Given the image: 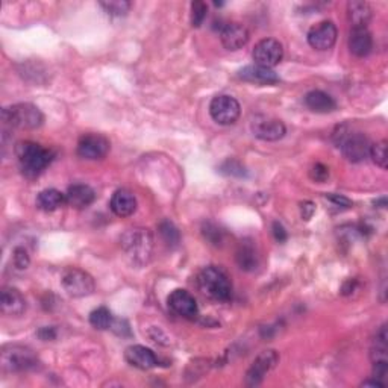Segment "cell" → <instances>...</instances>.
Returning <instances> with one entry per match:
<instances>
[{
    "label": "cell",
    "mask_w": 388,
    "mask_h": 388,
    "mask_svg": "<svg viewBox=\"0 0 388 388\" xmlns=\"http://www.w3.org/2000/svg\"><path fill=\"white\" fill-rule=\"evenodd\" d=\"M310 178L312 181L319 182V184H323V182L329 178V168L323 164H320V163L314 164L312 168L310 170Z\"/></svg>",
    "instance_id": "cell-34"
},
{
    "label": "cell",
    "mask_w": 388,
    "mask_h": 388,
    "mask_svg": "<svg viewBox=\"0 0 388 388\" xmlns=\"http://www.w3.org/2000/svg\"><path fill=\"white\" fill-rule=\"evenodd\" d=\"M168 306L178 314V316L193 320L199 316V308H197L196 299L190 295L187 290H174L168 296Z\"/></svg>",
    "instance_id": "cell-14"
},
{
    "label": "cell",
    "mask_w": 388,
    "mask_h": 388,
    "mask_svg": "<svg viewBox=\"0 0 388 388\" xmlns=\"http://www.w3.org/2000/svg\"><path fill=\"white\" fill-rule=\"evenodd\" d=\"M122 249L135 266L148 264L153 251V237L149 229L130 228L122 236Z\"/></svg>",
    "instance_id": "cell-2"
},
{
    "label": "cell",
    "mask_w": 388,
    "mask_h": 388,
    "mask_svg": "<svg viewBox=\"0 0 388 388\" xmlns=\"http://www.w3.org/2000/svg\"><path fill=\"white\" fill-rule=\"evenodd\" d=\"M100 6L105 10L108 16L123 17L129 12L133 5H130V2H126V0H106V2H100Z\"/></svg>",
    "instance_id": "cell-29"
},
{
    "label": "cell",
    "mask_w": 388,
    "mask_h": 388,
    "mask_svg": "<svg viewBox=\"0 0 388 388\" xmlns=\"http://www.w3.org/2000/svg\"><path fill=\"white\" fill-rule=\"evenodd\" d=\"M300 211H302L304 220H310L314 212H316V207H314L312 202H304L300 205Z\"/></svg>",
    "instance_id": "cell-39"
},
{
    "label": "cell",
    "mask_w": 388,
    "mask_h": 388,
    "mask_svg": "<svg viewBox=\"0 0 388 388\" xmlns=\"http://www.w3.org/2000/svg\"><path fill=\"white\" fill-rule=\"evenodd\" d=\"M61 284L70 297H87L93 295L94 290H96L93 276L78 267L64 270Z\"/></svg>",
    "instance_id": "cell-6"
},
{
    "label": "cell",
    "mask_w": 388,
    "mask_h": 388,
    "mask_svg": "<svg viewBox=\"0 0 388 388\" xmlns=\"http://www.w3.org/2000/svg\"><path fill=\"white\" fill-rule=\"evenodd\" d=\"M238 76L247 80V82L252 84H260V85H272L279 82V76L272 69H266L261 67V65H247V67L241 69Z\"/></svg>",
    "instance_id": "cell-20"
},
{
    "label": "cell",
    "mask_w": 388,
    "mask_h": 388,
    "mask_svg": "<svg viewBox=\"0 0 388 388\" xmlns=\"http://www.w3.org/2000/svg\"><path fill=\"white\" fill-rule=\"evenodd\" d=\"M349 20L352 27H367L372 20V8L365 2H349L347 3Z\"/></svg>",
    "instance_id": "cell-23"
},
{
    "label": "cell",
    "mask_w": 388,
    "mask_h": 388,
    "mask_svg": "<svg viewBox=\"0 0 388 388\" xmlns=\"http://www.w3.org/2000/svg\"><path fill=\"white\" fill-rule=\"evenodd\" d=\"M16 153L19 158V163L21 167L25 176L27 178H36L43 170L52 163L54 152L49 150L43 146L32 143V141H23L16 148Z\"/></svg>",
    "instance_id": "cell-1"
},
{
    "label": "cell",
    "mask_w": 388,
    "mask_h": 388,
    "mask_svg": "<svg viewBox=\"0 0 388 388\" xmlns=\"http://www.w3.org/2000/svg\"><path fill=\"white\" fill-rule=\"evenodd\" d=\"M237 264L240 266L241 270H246V272H252L260 264L258 253H256L255 247L252 244H241L236 255Z\"/></svg>",
    "instance_id": "cell-25"
},
{
    "label": "cell",
    "mask_w": 388,
    "mask_h": 388,
    "mask_svg": "<svg viewBox=\"0 0 388 388\" xmlns=\"http://www.w3.org/2000/svg\"><path fill=\"white\" fill-rule=\"evenodd\" d=\"M241 108L237 99H233L231 96H217L211 100L209 105V114L214 122L218 124H223V126H229L233 124L240 117Z\"/></svg>",
    "instance_id": "cell-7"
},
{
    "label": "cell",
    "mask_w": 388,
    "mask_h": 388,
    "mask_svg": "<svg viewBox=\"0 0 388 388\" xmlns=\"http://www.w3.org/2000/svg\"><path fill=\"white\" fill-rule=\"evenodd\" d=\"M252 133L256 138L264 141H277L287 133L285 129V124L277 120V119H272V117H255L252 122Z\"/></svg>",
    "instance_id": "cell-12"
},
{
    "label": "cell",
    "mask_w": 388,
    "mask_h": 388,
    "mask_svg": "<svg viewBox=\"0 0 388 388\" xmlns=\"http://www.w3.org/2000/svg\"><path fill=\"white\" fill-rule=\"evenodd\" d=\"M339 144L343 150V155L346 157L350 163H360V161L367 158L372 146L369 138L360 133L344 135Z\"/></svg>",
    "instance_id": "cell-10"
},
{
    "label": "cell",
    "mask_w": 388,
    "mask_h": 388,
    "mask_svg": "<svg viewBox=\"0 0 388 388\" xmlns=\"http://www.w3.org/2000/svg\"><path fill=\"white\" fill-rule=\"evenodd\" d=\"M65 203V194L58 192L55 188H47L36 197V207L43 211H55Z\"/></svg>",
    "instance_id": "cell-24"
},
{
    "label": "cell",
    "mask_w": 388,
    "mask_h": 388,
    "mask_svg": "<svg viewBox=\"0 0 388 388\" xmlns=\"http://www.w3.org/2000/svg\"><path fill=\"white\" fill-rule=\"evenodd\" d=\"M38 336H40V339H41L43 341H50V340H54L55 336H56L55 328H49V326L41 328L40 331H38Z\"/></svg>",
    "instance_id": "cell-40"
},
{
    "label": "cell",
    "mask_w": 388,
    "mask_h": 388,
    "mask_svg": "<svg viewBox=\"0 0 388 388\" xmlns=\"http://www.w3.org/2000/svg\"><path fill=\"white\" fill-rule=\"evenodd\" d=\"M197 284L205 296L217 302H228L232 297L231 279L220 267H205L197 276Z\"/></svg>",
    "instance_id": "cell-3"
},
{
    "label": "cell",
    "mask_w": 388,
    "mask_h": 388,
    "mask_svg": "<svg viewBox=\"0 0 388 388\" xmlns=\"http://www.w3.org/2000/svg\"><path fill=\"white\" fill-rule=\"evenodd\" d=\"M207 14H208V6L202 0H194L192 3V25L194 27H199L203 20L207 19Z\"/></svg>",
    "instance_id": "cell-31"
},
{
    "label": "cell",
    "mask_w": 388,
    "mask_h": 388,
    "mask_svg": "<svg viewBox=\"0 0 388 388\" xmlns=\"http://www.w3.org/2000/svg\"><path fill=\"white\" fill-rule=\"evenodd\" d=\"M113 314L105 306H100V308L94 310L90 314V323L93 328L99 329V331H105V329H109L113 325Z\"/></svg>",
    "instance_id": "cell-27"
},
{
    "label": "cell",
    "mask_w": 388,
    "mask_h": 388,
    "mask_svg": "<svg viewBox=\"0 0 388 388\" xmlns=\"http://www.w3.org/2000/svg\"><path fill=\"white\" fill-rule=\"evenodd\" d=\"M361 387H370V388H384L385 384L384 383H380V380L378 379H372V380H364V383L361 384Z\"/></svg>",
    "instance_id": "cell-41"
},
{
    "label": "cell",
    "mask_w": 388,
    "mask_h": 388,
    "mask_svg": "<svg viewBox=\"0 0 388 388\" xmlns=\"http://www.w3.org/2000/svg\"><path fill=\"white\" fill-rule=\"evenodd\" d=\"M2 119L6 124L17 129H36L45 122V115L32 104H17L3 108Z\"/></svg>",
    "instance_id": "cell-5"
},
{
    "label": "cell",
    "mask_w": 388,
    "mask_h": 388,
    "mask_svg": "<svg viewBox=\"0 0 388 388\" xmlns=\"http://www.w3.org/2000/svg\"><path fill=\"white\" fill-rule=\"evenodd\" d=\"M109 329H113V331L120 336H130V335H133V332H130L129 323L126 320H122V319H114L113 325Z\"/></svg>",
    "instance_id": "cell-36"
},
{
    "label": "cell",
    "mask_w": 388,
    "mask_h": 388,
    "mask_svg": "<svg viewBox=\"0 0 388 388\" xmlns=\"http://www.w3.org/2000/svg\"><path fill=\"white\" fill-rule=\"evenodd\" d=\"M113 212L119 217L133 216L137 209V199L129 190H117L109 202Z\"/></svg>",
    "instance_id": "cell-21"
},
{
    "label": "cell",
    "mask_w": 388,
    "mask_h": 388,
    "mask_svg": "<svg viewBox=\"0 0 388 388\" xmlns=\"http://www.w3.org/2000/svg\"><path fill=\"white\" fill-rule=\"evenodd\" d=\"M159 236L163 237L164 243L170 247H176L181 241V233L176 226H174L170 220H163L158 226Z\"/></svg>",
    "instance_id": "cell-28"
},
{
    "label": "cell",
    "mask_w": 388,
    "mask_h": 388,
    "mask_svg": "<svg viewBox=\"0 0 388 388\" xmlns=\"http://www.w3.org/2000/svg\"><path fill=\"white\" fill-rule=\"evenodd\" d=\"M372 361H388V335H387V326L384 325L379 329L376 334V339L373 341L372 347Z\"/></svg>",
    "instance_id": "cell-26"
},
{
    "label": "cell",
    "mask_w": 388,
    "mask_h": 388,
    "mask_svg": "<svg viewBox=\"0 0 388 388\" xmlns=\"http://www.w3.org/2000/svg\"><path fill=\"white\" fill-rule=\"evenodd\" d=\"M29 262H31V258H29V255L25 249L16 247V251H14V266H16L19 270H25L27 269Z\"/></svg>",
    "instance_id": "cell-35"
},
{
    "label": "cell",
    "mask_w": 388,
    "mask_h": 388,
    "mask_svg": "<svg viewBox=\"0 0 388 388\" xmlns=\"http://www.w3.org/2000/svg\"><path fill=\"white\" fill-rule=\"evenodd\" d=\"M203 236L208 241H211L212 244L218 246L223 241V231L220 228H217L216 225L212 223H205L203 225Z\"/></svg>",
    "instance_id": "cell-32"
},
{
    "label": "cell",
    "mask_w": 388,
    "mask_h": 388,
    "mask_svg": "<svg viewBox=\"0 0 388 388\" xmlns=\"http://www.w3.org/2000/svg\"><path fill=\"white\" fill-rule=\"evenodd\" d=\"M124 358H126V361L130 365H134V367L140 370H150L159 364L157 355L150 349L140 346V344L129 346L126 352H124Z\"/></svg>",
    "instance_id": "cell-16"
},
{
    "label": "cell",
    "mask_w": 388,
    "mask_h": 388,
    "mask_svg": "<svg viewBox=\"0 0 388 388\" xmlns=\"http://www.w3.org/2000/svg\"><path fill=\"white\" fill-rule=\"evenodd\" d=\"M279 361V355L275 350H264V352L256 356V360L251 365V369L247 370L246 375V384L249 387H256L262 383V379L267 373L272 370L276 363Z\"/></svg>",
    "instance_id": "cell-11"
},
{
    "label": "cell",
    "mask_w": 388,
    "mask_h": 388,
    "mask_svg": "<svg viewBox=\"0 0 388 388\" xmlns=\"http://www.w3.org/2000/svg\"><path fill=\"white\" fill-rule=\"evenodd\" d=\"M222 45L228 50H238L244 47L249 41V31L241 23H228L220 31Z\"/></svg>",
    "instance_id": "cell-15"
},
{
    "label": "cell",
    "mask_w": 388,
    "mask_h": 388,
    "mask_svg": "<svg viewBox=\"0 0 388 388\" xmlns=\"http://www.w3.org/2000/svg\"><path fill=\"white\" fill-rule=\"evenodd\" d=\"M305 104L311 109V111L319 113V114L332 113L336 108L335 100L329 96V94L320 91V90H314L306 94Z\"/></svg>",
    "instance_id": "cell-22"
},
{
    "label": "cell",
    "mask_w": 388,
    "mask_h": 388,
    "mask_svg": "<svg viewBox=\"0 0 388 388\" xmlns=\"http://www.w3.org/2000/svg\"><path fill=\"white\" fill-rule=\"evenodd\" d=\"M26 299L17 288L5 287L0 295V308L6 316H21L26 311Z\"/></svg>",
    "instance_id": "cell-17"
},
{
    "label": "cell",
    "mask_w": 388,
    "mask_h": 388,
    "mask_svg": "<svg viewBox=\"0 0 388 388\" xmlns=\"http://www.w3.org/2000/svg\"><path fill=\"white\" fill-rule=\"evenodd\" d=\"M109 148H111V144H109L106 137L100 134H87L80 137L78 143V155L84 159L96 161L105 158Z\"/></svg>",
    "instance_id": "cell-9"
},
{
    "label": "cell",
    "mask_w": 388,
    "mask_h": 388,
    "mask_svg": "<svg viewBox=\"0 0 388 388\" xmlns=\"http://www.w3.org/2000/svg\"><path fill=\"white\" fill-rule=\"evenodd\" d=\"M272 229H273V236H275L276 241H279V243H284V241H287L288 233H287V231H285L282 223L275 222L273 226H272Z\"/></svg>",
    "instance_id": "cell-38"
},
{
    "label": "cell",
    "mask_w": 388,
    "mask_h": 388,
    "mask_svg": "<svg viewBox=\"0 0 388 388\" xmlns=\"http://www.w3.org/2000/svg\"><path fill=\"white\" fill-rule=\"evenodd\" d=\"M336 35H339L336 26L332 23V21L325 20L310 29L308 43L312 49L328 50L335 45Z\"/></svg>",
    "instance_id": "cell-13"
},
{
    "label": "cell",
    "mask_w": 388,
    "mask_h": 388,
    "mask_svg": "<svg viewBox=\"0 0 388 388\" xmlns=\"http://www.w3.org/2000/svg\"><path fill=\"white\" fill-rule=\"evenodd\" d=\"M220 172L225 174H231V176H244L246 172H244V167L241 166L238 161H233V159H228L226 163L220 167Z\"/></svg>",
    "instance_id": "cell-33"
},
{
    "label": "cell",
    "mask_w": 388,
    "mask_h": 388,
    "mask_svg": "<svg viewBox=\"0 0 388 388\" xmlns=\"http://www.w3.org/2000/svg\"><path fill=\"white\" fill-rule=\"evenodd\" d=\"M349 49L355 56H367L373 49V38L367 27H352L349 36Z\"/></svg>",
    "instance_id": "cell-18"
},
{
    "label": "cell",
    "mask_w": 388,
    "mask_h": 388,
    "mask_svg": "<svg viewBox=\"0 0 388 388\" xmlns=\"http://www.w3.org/2000/svg\"><path fill=\"white\" fill-rule=\"evenodd\" d=\"M326 199L331 201L335 205H339V207H341V208H352V205H354L352 201L347 199V197L343 196V194L329 193V194H326Z\"/></svg>",
    "instance_id": "cell-37"
},
{
    "label": "cell",
    "mask_w": 388,
    "mask_h": 388,
    "mask_svg": "<svg viewBox=\"0 0 388 388\" xmlns=\"http://www.w3.org/2000/svg\"><path fill=\"white\" fill-rule=\"evenodd\" d=\"M94 199H96V193H94V190L84 184L71 185L67 190V193H65V203H69L71 208H76V209L89 208L90 205L94 202Z\"/></svg>",
    "instance_id": "cell-19"
},
{
    "label": "cell",
    "mask_w": 388,
    "mask_h": 388,
    "mask_svg": "<svg viewBox=\"0 0 388 388\" xmlns=\"http://www.w3.org/2000/svg\"><path fill=\"white\" fill-rule=\"evenodd\" d=\"M38 356L31 347L20 344H8L0 354V365L5 372H27L38 365Z\"/></svg>",
    "instance_id": "cell-4"
},
{
    "label": "cell",
    "mask_w": 388,
    "mask_h": 388,
    "mask_svg": "<svg viewBox=\"0 0 388 388\" xmlns=\"http://www.w3.org/2000/svg\"><path fill=\"white\" fill-rule=\"evenodd\" d=\"M252 56H253V61L256 62V65H261V67H266V69H272L282 61L284 49H282L281 43L277 40L264 38L255 46Z\"/></svg>",
    "instance_id": "cell-8"
},
{
    "label": "cell",
    "mask_w": 388,
    "mask_h": 388,
    "mask_svg": "<svg viewBox=\"0 0 388 388\" xmlns=\"http://www.w3.org/2000/svg\"><path fill=\"white\" fill-rule=\"evenodd\" d=\"M369 155L372 157L373 163L376 166H379L380 168H387L388 166V152H387V141L383 140L376 144H372L370 146V153Z\"/></svg>",
    "instance_id": "cell-30"
}]
</instances>
